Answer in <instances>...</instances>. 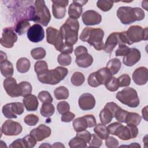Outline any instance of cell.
<instances>
[{
    "mask_svg": "<svg viewBox=\"0 0 148 148\" xmlns=\"http://www.w3.org/2000/svg\"><path fill=\"white\" fill-rule=\"evenodd\" d=\"M73 127L76 132H80L86 130L87 127V122L84 117H78L73 121Z\"/></svg>",
    "mask_w": 148,
    "mask_h": 148,
    "instance_id": "d6a6232c",
    "label": "cell"
},
{
    "mask_svg": "<svg viewBox=\"0 0 148 148\" xmlns=\"http://www.w3.org/2000/svg\"><path fill=\"white\" fill-rule=\"evenodd\" d=\"M57 109L60 114H63L69 111L70 106L69 104L66 101H60L57 105Z\"/></svg>",
    "mask_w": 148,
    "mask_h": 148,
    "instance_id": "bcb514c9",
    "label": "cell"
},
{
    "mask_svg": "<svg viewBox=\"0 0 148 148\" xmlns=\"http://www.w3.org/2000/svg\"><path fill=\"white\" fill-rule=\"evenodd\" d=\"M76 136L83 140L86 143H89L91 139V133L86 130H84L80 132H77Z\"/></svg>",
    "mask_w": 148,
    "mask_h": 148,
    "instance_id": "816d5d0a",
    "label": "cell"
},
{
    "mask_svg": "<svg viewBox=\"0 0 148 148\" xmlns=\"http://www.w3.org/2000/svg\"><path fill=\"white\" fill-rule=\"evenodd\" d=\"M23 104L28 111H35L37 110L39 102L37 97L32 94H29L23 98Z\"/></svg>",
    "mask_w": 148,
    "mask_h": 148,
    "instance_id": "7402d4cb",
    "label": "cell"
},
{
    "mask_svg": "<svg viewBox=\"0 0 148 148\" xmlns=\"http://www.w3.org/2000/svg\"><path fill=\"white\" fill-rule=\"evenodd\" d=\"M51 132V131L50 127L45 124H40L37 128L31 130L29 134L32 135L37 142H39L49 137Z\"/></svg>",
    "mask_w": 148,
    "mask_h": 148,
    "instance_id": "ac0fdd59",
    "label": "cell"
},
{
    "mask_svg": "<svg viewBox=\"0 0 148 148\" xmlns=\"http://www.w3.org/2000/svg\"><path fill=\"white\" fill-rule=\"evenodd\" d=\"M79 23L77 20L68 18L61 27L60 32L65 42L75 45L78 39Z\"/></svg>",
    "mask_w": 148,
    "mask_h": 148,
    "instance_id": "277c9868",
    "label": "cell"
},
{
    "mask_svg": "<svg viewBox=\"0 0 148 148\" xmlns=\"http://www.w3.org/2000/svg\"><path fill=\"white\" fill-rule=\"evenodd\" d=\"M79 106L83 110L92 109L95 105L94 97L90 93H84L79 97L78 100Z\"/></svg>",
    "mask_w": 148,
    "mask_h": 148,
    "instance_id": "e0dca14e",
    "label": "cell"
},
{
    "mask_svg": "<svg viewBox=\"0 0 148 148\" xmlns=\"http://www.w3.org/2000/svg\"><path fill=\"white\" fill-rule=\"evenodd\" d=\"M113 1L99 0L97 2V6L103 12L109 11L113 7Z\"/></svg>",
    "mask_w": 148,
    "mask_h": 148,
    "instance_id": "60d3db41",
    "label": "cell"
},
{
    "mask_svg": "<svg viewBox=\"0 0 148 148\" xmlns=\"http://www.w3.org/2000/svg\"><path fill=\"white\" fill-rule=\"evenodd\" d=\"M52 147H64V146L61 143H59V142H57V143H54L52 146Z\"/></svg>",
    "mask_w": 148,
    "mask_h": 148,
    "instance_id": "be15d7a7",
    "label": "cell"
},
{
    "mask_svg": "<svg viewBox=\"0 0 148 148\" xmlns=\"http://www.w3.org/2000/svg\"><path fill=\"white\" fill-rule=\"evenodd\" d=\"M85 77L84 75L80 72H75L72 75L71 82L75 86H80L84 82Z\"/></svg>",
    "mask_w": 148,
    "mask_h": 148,
    "instance_id": "d590c367",
    "label": "cell"
},
{
    "mask_svg": "<svg viewBox=\"0 0 148 148\" xmlns=\"http://www.w3.org/2000/svg\"><path fill=\"white\" fill-rule=\"evenodd\" d=\"M103 36L104 32L102 29L86 27L82 31L79 38L81 40L92 46L95 50H101L104 47Z\"/></svg>",
    "mask_w": 148,
    "mask_h": 148,
    "instance_id": "7a4b0ae2",
    "label": "cell"
},
{
    "mask_svg": "<svg viewBox=\"0 0 148 148\" xmlns=\"http://www.w3.org/2000/svg\"><path fill=\"white\" fill-rule=\"evenodd\" d=\"M57 61L60 65L68 66L71 64L72 58L69 54L61 53L58 55L57 57Z\"/></svg>",
    "mask_w": 148,
    "mask_h": 148,
    "instance_id": "b9f144b4",
    "label": "cell"
},
{
    "mask_svg": "<svg viewBox=\"0 0 148 148\" xmlns=\"http://www.w3.org/2000/svg\"><path fill=\"white\" fill-rule=\"evenodd\" d=\"M31 66L29 60L25 57H21L19 58L16 62L17 70L20 73H26L27 72Z\"/></svg>",
    "mask_w": 148,
    "mask_h": 148,
    "instance_id": "83f0119b",
    "label": "cell"
},
{
    "mask_svg": "<svg viewBox=\"0 0 148 148\" xmlns=\"http://www.w3.org/2000/svg\"><path fill=\"white\" fill-rule=\"evenodd\" d=\"M132 79L134 82L139 86L145 84L148 79V72L147 68L140 66L136 68L132 73Z\"/></svg>",
    "mask_w": 148,
    "mask_h": 148,
    "instance_id": "d6986e66",
    "label": "cell"
},
{
    "mask_svg": "<svg viewBox=\"0 0 148 148\" xmlns=\"http://www.w3.org/2000/svg\"><path fill=\"white\" fill-rule=\"evenodd\" d=\"M29 28L30 23L29 21L25 18H22L16 24L14 31L18 35H21L25 34L26 32H27Z\"/></svg>",
    "mask_w": 148,
    "mask_h": 148,
    "instance_id": "4316f807",
    "label": "cell"
},
{
    "mask_svg": "<svg viewBox=\"0 0 148 148\" xmlns=\"http://www.w3.org/2000/svg\"><path fill=\"white\" fill-rule=\"evenodd\" d=\"M75 115L74 113L71 112H68L62 114L61 121L62 122H66V123L70 122L75 118Z\"/></svg>",
    "mask_w": 148,
    "mask_h": 148,
    "instance_id": "6f0895ef",
    "label": "cell"
},
{
    "mask_svg": "<svg viewBox=\"0 0 148 148\" xmlns=\"http://www.w3.org/2000/svg\"><path fill=\"white\" fill-rule=\"evenodd\" d=\"M1 72L2 76L8 78L13 75V67L11 62L6 60L1 61Z\"/></svg>",
    "mask_w": 148,
    "mask_h": 148,
    "instance_id": "484cf974",
    "label": "cell"
},
{
    "mask_svg": "<svg viewBox=\"0 0 148 148\" xmlns=\"http://www.w3.org/2000/svg\"><path fill=\"white\" fill-rule=\"evenodd\" d=\"M120 87H127L131 83V78L127 74H123L117 78Z\"/></svg>",
    "mask_w": 148,
    "mask_h": 148,
    "instance_id": "c3c4849f",
    "label": "cell"
},
{
    "mask_svg": "<svg viewBox=\"0 0 148 148\" xmlns=\"http://www.w3.org/2000/svg\"><path fill=\"white\" fill-rule=\"evenodd\" d=\"M113 77L109 70L105 67L91 73L88 77V84L92 87H97L101 84H106Z\"/></svg>",
    "mask_w": 148,
    "mask_h": 148,
    "instance_id": "52a82bcc",
    "label": "cell"
},
{
    "mask_svg": "<svg viewBox=\"0 0 148 148\" xmlns=\"http://www.w3.org/2000/svg\"><path fill=\"white\" fill-rule=\"evenodd\" d=\"M117 16L123 24H130L140 21L145 17L144 11L139 8L121 6L117 10Z\"/></svg>",
    "mask_w": 148,
    "mask_h": 148,
    "instance_id": "3957f363",
    "label": "cell"
},
{
    "mask_svg": "<svg viewBox=\"0 0 148 148\" xmlns=\"http://www.w3.org/2000/svg\"><path fill=\"white\" fill-rule=\"evenodd\" d=\"M52 12L54 17L57 19H61L64 17L66 14V7L68 6L69 1L67 0H56L51 1Z\"/></svg>",
    "mask_w": 148,
    "mask_h": 148,
    "instance_id": "9a60e30c",
    "label": "cell"
},
{
    "mask_svg": "<svg viewBox=\"0 0 148 148\" xmlns=\"http://www.w3.org/2000/svg\"><path fill=\"white\" fill-rule=\"evenodd\" d=\"M113 135L118 136L123 140H128L133 138L129 127L127 125V126H124L121 124L116 128Z\"/></svg>",
    "mask_w": 148,
    "mask_h": 148,
    "instance_id": "603a6c76",
    "label": "cell"
},
{
    "mask_svg": "<svg viewBox=\"0 0 148 148\" xmlns=\"http://www.w3.org/2000/svg\"><path fill=\"white\" fill-rule=\"evenodd\" d=\"M82 6L79 3L73 1L72 3L69 5L68 8L69 17L72 19L77 20L79 18L82 13Z\"/></svg>",
    "mask_w": 148,
    "mask_h": 148,
    "instance_id": "d4e9b609",
    "label": "cell"
},
{
    "mask_svg": "<svg viewBox=\"0 0 148 148\" xmlns=\"http://www.w3.org/2000/svg\"><path fill=\"white\" fill-rule=\"evenodd\" d=\"M24 123L29 126L35 125L39 121V117L34 114L27 115L24 119Z\"/></svg>",
    "mask_w": 148,
    "mask_h": 148,
    "instance_id": "f6af8a7d",
    "label": "cell"
},
{
    "mask_svg": "<svg viewBox=\"0 0 148 148\" xmlns=\"http://www.w3.org/2000/svg\"><path fill=\"white\" fill-rule=\"evenodd\" d=\"M118 32H113L108 36L103 49L105 53H111L112 52L114 48L118 44Z\"/></svg>",
    "mask_w": 148,
    "mask_h": 148,
    "instance_id": "44dd1931",
    "label": "cell"
},
{
    "mask_svg": "<svg viewBox=\"0 0 148 148\" xmlns=\"http://www.w3.org/2000/svg\"><path fill=\"white\" fill-rule=\"evenodd\" d=\"M25 148H31L35 146L36 143V140L35 138L31 134L25 136L23 138Z\"/></svg>",
    "mask_w": 148,
    "mask_h": 148,
    "instance_id": "7dc6e473",
    "label": "cell"
},
{
    "mask_svg": "<svg viewBox=\"0 0 148 148\" xmlns=\"http://www.w3.org/2000/svg\"><path fill=\"white\" fill-rule=\"evenodd\" d=\"M20 90H21V96L25 97L27 95L31 94L32 87L31 84L28 82H21L18 84Z\"/></svg>",
    "mask_w": 148,
    "mask_h": 148,
    "instance_id": "8d00e7d4",
    "label": "cell"
},
{
    "mask_svg": "<svg viewBox=\"0 0 148 148\" xmlns=\"http://www.w3.org/2000/svg\"><path fill=\"white\" fill-rule=\"evenodd\" d=\"M51 147V146L50 145H49L48 143L46 144V143H44L43 145H41L39 146V147Z\"/></svg>",
    "mask_w": 148,
    "mask_h": 148,
    "instance_id": "03108f58",
    "label": "cell"
},
{
    "mask_svg": "<svg viewBox=\"0 0 148 148\" xmlns=\"http://www.w3.org/2000/svg\"><path fill=\"white\" fill-rule=\"evenodd\" d=\"M73 50V48L72 45L65 42L63 44V46H62L60 52H61V53H62V54H69L72 53Z\"/></svg>",
    "mask_w": 148,
    "mask_h": 148,
    "instance_id": "9f6ffc18",
    "label": "cell"
},
{
    "mask_svg": "<svg viewBox=\"0 0 148 148\" xmlns=\"http://www.w3.org/2000/svg\"><path fill=\"white\" fill-rule=\"evenodd\" d=\"M7 60V56L6 53H3L2 51H1V61Z\"/></svg>",
    "mask_w": 148,
    "mask_h": 148,
    "instance_id": "6125c7cd",
    "label": "cell"
},
{
    "mask_svg": "<svg viewBox=\"0 0 148 148\" xmlns=\"http://www.w3.org/2000/svg\"><path fill=\"white\" fill-rule=\"evenodd\" d=\"M46 50L42 47H36L31 51V54L35 60H41L45 58L46 56Z\"/></svg>",
    "mask_w": 148,
    "mask_h": 148,
    "instance_id": "ab89813d",
    "label": "cell"
},
{
    "mask_svg": "<svg viewBox=\"0 0 148 148\" xmlns=\"http://www.w3.org/2000/svg\"><path fill=\"white\" fill-rule=\"evenodd\" d=\"M68 72V71L66 68L57 66L51 70L48 69L37 76L39 81L42 83L55 85L62 80L66 76Z\"/></svg>",
    "mask_w": 148,
    "mask_h": 148,
    "instance_id": "5b68a950",
    "label": "cell"
},
{
    "mask_svg": "<svg viewBox=\"0 0 148 148\" xmlns=\"http://www.w3.org/2000/svg\"><path fill=\"white\" fill-rule=\"evenodd\" d=\"M119 141L113 136H108L105 139L106 146L109 148H116L119 146Z\"/></svg>",
    "mask_w": 148,
    "mask_h": 148,
    "instance_id": "db71d44e",
    "label": "cell"
},
{
    "mask_svg": "<svg viewBox=\"0 0 148 148\" xmlns=\"http://www.w3.org/2000/svg\"><path fill=\"white\" fill-rule=\"evenodd\" d=\"M125 32L127 37L132 43H137L143 40H147V27L143 28L139 25H132Z\"/></svg>",
    "mask_w": 148,
    "mask_h": 148,
    "instance_id": "ba28073f",
    "label": "cell"
},
{
    "mask_svg": "<svg viewBox=\"0 0 148 148\" xmlns=\"http://www.w3.org/2000/svg\"><path fill=\"white\" fill-rule=\"evenodd\" d=\"M94 131L102 139H106L109 135L108 128L102 123L96 124L95 128H94Z\"/></svg>",
    "mask_w": 148,
    "mask_h": 148,
    "instance_id": "4dcf8cb0",
    "label": "cell"
},
{
    "mask_svg": "<svg viewBox=\"0 0 148 148\" xmlns=\"http://www.w3.org/2000/svg\"><path fill=\"white\" fill-rule=\"evenodd\" d=\"M24 111V105L21 102H12L5 105L2 108V113L8 119H16L17 115H20Z\"/></svg>",
    "mask_w": 148,
    "mask_h": 148,
    "instance_id": "30bf717a",
    "label": "cell"
},
{
    "mask_svg": "<svg viewBox=\"0 0 148 148\" xmlns=\"http://www.w3.org/2000/svg\"><path fill=\"white\" fill-rule=\"evenodd\" d=\"M76 3H79V5H80L82 6H83V5H84L86 3L88 2V1H75Z\"/></svg>",
    "mask_w": 148,
    "mask_h": 148,
    "instance_id": "e7e4bbea",
    "label": "cell"
},
{
    "mask_svg": "<svg viewBox=\"0 0 148 148\" xmlns=\"http://www.w3.org/2000/svg\"><path fill=\"white\" fill-rule=\"evenodd\" d=\"M71 148H78V147H86L87 143L82 139L77 136L72 138L68 143Z\"/></svg>",
    "mask_w": 148,
    "mask_h": 148,
    "instance_id": "74e56055",
    "label": "cell"
},
{
    "mask_svg": "<svg viewBox=\"0 0 148 148\" xmlns=\"http://www.w3.org/2000/svg\"><path fill=\"white\" fill-rule=\"evenodd\" d=\"M34 69L37 75H40L48 70L47 64L45 61H38L35 64Z\"/></svg>",
    "mask_w": 148,
    "mask_h": 148,
    "instance_id": "f35d334b",
    "label": "cell"
},
{
    "mask_svg": "<svg viewBox=\"0 0 148 148\" xmlns=\"http://www.w3.org/2000/svg\"><path fill=\"white\" fill-rule=\"evenodd\" d=\"M28 39L34 43L42 41L45 37V32L42 27L39 24H35L28 29L27 32Z\"/></svg>",
    "mask_w": 148,
    "mask_h": 148,
    "instance_id": "4fadbf2b",
    "label": "cell"
},
{
    "mask_svg": "<svg viewBox=\"0 0 148 148\" xmlns=\"http://www.w3.org/2000/svg\"><path fill=\"white\" fill-rule=\"evenodd\" d=\"M140 53L136 48H130L128 53L123 58V64L127 66H132L140 59Z\"/></svg>",
    "mask_w": 148,
    "mask_h": 148,
    "instance_id": "ffe728a7",
    "label": "cell"
},
{
    "mask_svg": "<svg viewBox=\"0 0 148 148\" xmlns=\"http://www.w3.org/2000/svg\"><path fill=\"white\" fill-rule=\"evenodd\" d=\"M142 120L141 116L137 113L128 112L125 120L127 125H134L137 126Z\"/></svg>",
    "mask_w": 148,
    "mask_h": 148,
    "instance_id": "f546056e",
    "label": "cell"
},
{
    "mask_svg": "<svg viewBox=\"0 0 148 148\" xmlns=\"http://www.w3.org/2000/svg\"><path fill=\"white\" fill-rule=\"evenodd\" d=\"M83 117L87 122L88 128H91L94 126H95V125L97 124L95 118L93 115L87 114L84 116Z\"/></svg>",
    "mask_w": 148,
    "mask_h": 148,
    "instance_id": "11a10c76",
    "label": "cell"
},
{
    "mask_svg": "<svg viewBox=\"0 0 148 148\" xmlns=\"http://www.w3.org/2000/svg\"><path fill=\"white\" fill-rule=\"evenodd\" d=\"M22 130V126L19 123L10 120L5 121L1 127V132L6 136L18 135Z\"/></svg>",
    "mask_w": 148,
    "mask_h": 148,
    "instance_id": "8fae6325",
    "label": "cell"
},
{
    "mask_svg": "<svg viewBox=\"0 0 148 148\" xmlns=\"http://www.w3.org/2000/svg\"><path fill=\"white\" fill-rule=\"evenodd\" d=\"M74 52H75V54L76 57L80 55V54L86 53H88L87 48L86 47L83 46H79L77 47L75 49Z\"/></svg>",
    "mask_w": 148,
    "mask_h": 148,
    "instance_id": "91938a15",
    "label": "cell"
},
{
    "mask_svg": "<svg viewBox=\"0 0 148 148\" xmlns=\"http://www.w3.org/2000/svg\"><path fill=\"white\" fill-rule=\"evenodd\" d=\"M38 97L42 103H51L53 100L51 94L47 91H40Z\"/></svg>",
    "mask_w": 148,
    "mask_h": 148,
    "instance_id": "ee69618b",
    "label": "cell"
},
{
    "mask_svg": "<svg viewBox=\"0 0 148 148\" xmlns=\"http://www.w3.org/2000/svg\"><path fill=\"white\" fill-rule=\"evenodd\" d=\"M82 21L86 25H94L99 24L102 21L100 14L93 10H88L82 14Z\"/></svg>",
    "mask_w": 148,
    "mask_h": 148,
    "instance_id": "2e32d148",
    "label": "cell"
},
{
    "mask_svg": "<svg viewBox=\"0 0 148 148\" xmlns=\"http://www.w3.org/2000/svg\"><path fill=\"white\" fill-rule=\"evenodd\" d=\"M114 117L112 113L107 108H105L99 113V119L101 123L103 124H109Z\"/></svg>",
    "mask_w": 148,
    "mask_h": 148,
    "instance_id": "836d02e7",
    "label": "cell"
},
{
    "mask_svg": "<svg viewBox=\"0 0 148 148\" xmlns=\"http://www.w3.org/2000/svg\"><path fill=\"white\" fill-rule=\"evenodd\" d=\"M116 98L123 104L131 108H136L139 105V99L136 91L132 87H127L119 91Z\"/></svg>",
    "mask_w": 148,
    "mask_h": 148,
    "instance_id": "8992f818",
    "label": "cell"
},
{
    "mask_svg": "<svg viewBox=\"0 0 148 148\" xmlns=\"http://www.w3.org/2000/svg\"><path fill=\"white\" fill-rule=\"evenodd\" d=\"M105 86L107 90L112 92L117 91L120 87L117 78H116L115 77H113L108 83L105 84Z\"/></svg>",
    "mask_w": 148,
    "mask_h": 148,
    "instance_id": "7bdbcfd3",
    "label": "cell"
},
{
    "mask_svg": "<svg viewBox=\"0 0 148 148\" xmlns=\"http://www.w3.org/2000/svg\"><path fill=\"white\" fill-rule=\"evenodd\" d=\"M128 113V112H127V110H124L121 108H120L115 113L114 117L120 123H125V118Z\"/></svg>",
    "mask_w": 148,
    "mask_h": 148,
    "instance_id": "681fc988",
    "label": "cell"
},
{
    "mask_svg": "<svg viewBox=\"0 0 148 148\" xmlns=\"http://www.w3.org/2000/svg\"><path fill=\"white\" fill-rule=\"evenodd\" d=\"M54 95L57 100L66 99L69 97V91L64 86H60L54 91Z\"/></svg>",
    "mask_w": 148,
    "mask_h": 148,
    "instance_id": "e575fe53",
    "label": "cell"
},
{
    "mask_svg": "<svg viewBox=\"0 0 148 148\" xmlns=\"http://www.w3.org/2000/svg\"><path fill=\"white\" fill-rule=\"evenodd\" d=\"M9 147L25 148V146L23 139V138H19V139H17V140H15L9 146Z\"/></svg>",
    "mask_w": 148,
    "mask_h": 148,
    "instance_id": "680465c9",
    "label": "cell"
},
{
    "mask_svg": "<svg viewBox=\"0 0 148 148\" xmlns=\"http://www.w3.org/2000/svg\"><path fill=\"white\" fill-rule=\"evenodd\" d=\"M26 20L33 21L46 27L51 19V14L44 1H35L34 6H30L27 10Z\"/></svg>",
    "mask_w": 148,
    "mask_h": 148,
    "instance_id": "6da1fadb",
    "label": "cell"
},
{
    "mask_svg": "<svg viewBox=\"0 0 148 148\" xmlns=\"http://www.w3.org/2000/svg\"><path fill=\"white\" fill-rule=\"evenodd\" d=\"M93 62L92 57L88 53H83L76 56V63L80 68H86L90 66Z\"/></svg>",
    "mask_w": 148,
    "mask_h": 148,
    "instance_id": "cb8c5ba5",
    "label": "cell"
},
{
    "mask_svg": "<svg viewBox=\"0 0 148 148\" xmlns=\"http://www.w3.org/2000/svg\"><path fill=\"white\" fill-rule=\"evenodd\" d=\"M130 49L126 45H119V47L115 51V54L116 56H124L128 53Z\"/></svg>",
    "mask_w": 148,
    "mask_h": 148,
    "instance_id": "f5cc1de1",
    "label": "cell"
},
{
    "mask_svg": "<svg viewBox=\"0 0 148 148\" xmlns=\"http://www.w3.org/2000/svg\"><path fill=\"white\" fill-rule=\"evenodd\" d=\"M102 139L98 136L96 134H91V142L89 143L90 147H99L102 144Z\"/></svg>",
    "mask_w": 148,
    "mask_h": 148,
    "instance_id": "f907efd6",
    "label": "cell"
},
{
    "mask_svg": "<svg viewBox=\"0 0 148 148\" xmlns=\"http://www.w3.org/2000/svg\"><path fill=\"white\" fill-rule=\"evenodd\" d=\"M54 106L51 103H43L40 109V113L42 116L49 117L54 114Z\"/></svg>",
    "mask_w": 148,
    "mask_h": 148,
    "instance_id": "1f68e13d",
    "label": "cell"
},
{
    "mask_svg": "<svg viewBox=\"0 0 148 148\" xmlns=\"http://www.w3.org/2000/svg\"><path fill=\"white\" fill-rule=\"evenodd\" d=\"M17 40V35L12 27H6L3 29L0 39L1 45L6 48H12Z\"/></svg>",
    "mask_w": 148,
    "mask_h": 148,
    "instance_id": "7c38bea8",
    "label": "cell"
},
{
    "mask_svg": "<svg viewBox=\"0 0 148 148\" xmlns=\"http://www.w3.org/2000/svg\"><path fill=\"white\" fill-rule=\"evenodd\" d=\"M147 106H146L142 109V115H143V119H144L146 121H147Z\"/></svg>",
    "mask_w": 148,
    "mask_h": 148,
    "instance_id": "94428289",
    "label": "cell"
},
{
    "mask_svg": "<svg viewBox=\"0 0 148 148\" xmlns=\"http://www.w3.org/2000/svg\"><path fill=\"white\" fill-rule=\"evenodd\" d=\"M63 38L58 29L49 27L46 29V40L48 43L54 46L56 49L61 51L63 46Z\"/></svg>",
    "mask_w": 148,
    "mask_h": 148,
    "instance_id": "9c48e42d",
    "label": "cell"
},
{
    "mask_svg": "<svg viewBox=\"0 0 148 148\" xmlns=\"http://www.w3.org/2000/svg\"><path fill=\"white\" fill-rule=\"evenodd\" d=\"M3 87L7 94L11 97L21 96V90L16 80L13 77H8L3 81Z\"/></svg>",
    "mask_w": 148,
    "mask_h": 148,
    "instance_id": "5bb4252c",
    "label": "cell"
},
{
    "mask_svg": "<svg viewBox=\"0 0 148 148\" xmlns=\"http://www.w3.org/2000/svg\"><path fill=\"white\" fill-rule=\"evenodd\" d=\"M121 66V64L120 60L119 58H114L110 60L108 62L106 68H107L109 70L112 75H114L118 73V72L120 69Z\"/></svg>",
    "mask_w": 148,
    "mask_h": 148,
    "instance_id": "f1b7e54d",
    "label": "cell"
}]
</instances>
